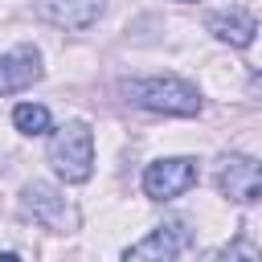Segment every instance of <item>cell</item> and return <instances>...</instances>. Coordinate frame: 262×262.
<instances>
[{"label": "cell", "instance_id": "cell-6", "mask_svg": "<svg viewBox=\"0 0 262 262\" xmlns=\"http://www.w3.org/2000/svg\"><path fill=\"white\" fill-rule=\"evenodd\" d=\"M45 66H41V49L37 45H16L8 53H0V94H16L33 82H41Z\"/></svg>", "mask_w": 262, "mask_h": 262}, {"label": "cell", "instance_id": "cell-3", "mask_svg": "<svg viewBox=\"0 0 262 262\" xmlns=\"http://www.w3.org/2000/svg\"><path fill=\"white\" fill-rule=\"evenodd\" d=\"M217 188L233 205H258L262 201V164L250 160V156H221Z\"/></svg>", "mask_w": 262, "mask_h": 262}, {"label": "cell", "instance_id": "cell-10", "mask_svg": "<svg viewBox=\"0 0 262 262\" xmlns=\"http://www.w3.org/2000/svg\"><path fill=\"white\" fill-rule=\"evenodd\" d=\"M12 123H16V131H20V135H45V131L53 127L49 111H45V106H37V102H20V106L12 111Z\"/></svg>", "mask_w": 262, "mask_h": 262}, {"label": "cell", "instance_id": "cell-2", "mask_svg": "<svg viewBox=\"0 0 262 262\" xmlns=\"http://www.w3.org/2000/svg\"><path fill=\"white\" fill-rule=\"evenodd\" d=\"M45 160L53 164V172L66 184L90 180V172H94V135H90V127L82 119L57 127L53 139H49V147H45Z\"/></svg>", "mask_w": 262, "mask_h": 262}, {"label": "cell", "instance_id": "cell-9", "mask_svg": "<svg viewBox=\"0 0 262 262\" xmlns=\"http://www.w3.org/2000/svg\"><path fill=\"white\" fill-rule=\"evenodd\" d=\"M205 25H209V33H213L217 41H225V45H233V49H246V45H254V37H258V20H254L250 12H242V8L213 12Z\"/></svg>", "mask_w": 262, "mask_h": 262}, {"label": "cell", "instance_id": "cell-8", "mask_svg": "<svg viewBox=\"0 0 262 262\" xmlns=\"http://www.w3.org/2000/svg\"><path fill=\"white\" fill-rule=\"evenodd\" d=\"M102 8H106V0H37L41 20H49L57 29H74V33L90 29L102 16Z\"/></svg>", "mask_w": 262, "mask_h": 262}, {"label": "cell", "instance_id": "cell-1", "mask_svg": "<svg viewBox=\"0 0 262 262\" xmlns=\"http://www.w3.org/2000/svg\"><path fill=\"white\" fill-rule=\"evenodd\" d=\"M119 94L139 106V111H151V115H180V119H192L201 115V94L192 82L184 78H131L119 86Z\"/></svg>", "mask_w": 262, "mask_h": 262}, {"label": "cell", "instance_id": "cell-4", "mask_svg": "<svg viewBox=\"0 0 262 262\" xmlns=\"http://www.w3.org/2000/svg\"><path fill=\"white\" fill-rule=\"evenodd\" d=\"M196 184V160L192 156H172V160H156L143 172V192L151 201H176L180 192H188Z\"/></svg>", "mask_w": 262, "mask_h": 262}, {"label": "cell", "instance_id": "cell-7", "mask_svg": "<svg viewBox=\"0 0 262 262\" xmlns=\"http://www.w3.org/2000/svg\"><path fill=\"white\" fill-rule=\"evenodd\" d=\"M188 246H192V233L184 229V221H164V225H156L143 242L127 246L123 258H127V262H131V258H176V254H184Z\"/></svg>", "mask_w": 262, "mask_h": 262}, {"label": "cell", "instance_id": "cell-5", "mask_svg": "<svg viewBox=\"0 0 262 262\" xmlns=\"http://www.w3.org/2000/svg\"><path fill=\"white\" fill-rule=\"evenodd\" d=\"M20 209H25V217H33L37 225H45V229H53V233L74 229V213H70L66 196H61L53 184H45V180H33V184L20 188Z\"/></svg>", "mask_w": 262, "mask_h": 262}]
</instances>
